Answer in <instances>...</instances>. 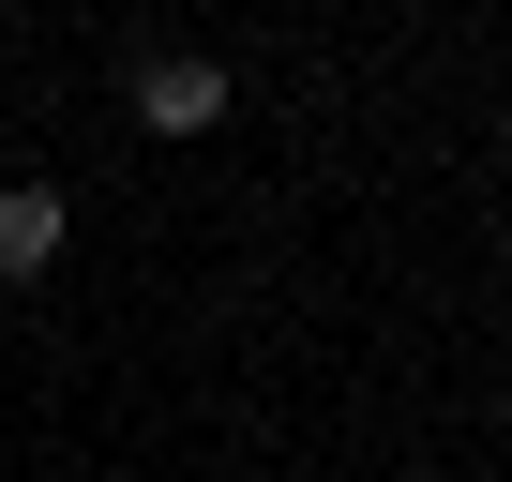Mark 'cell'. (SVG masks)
<instances>
[{"label":"cell","mask_w":512,"mask_h":482,"mask_svg":"<svg viewBox=\"0 0 512 482\" xmlns=\"http://www.w3.org/2000/svg\"><path fill=\"white\" fill-rule=\"evenodd\" d=\"M136 121H151V136H211V121H226V76H211V61H151V76H136Z\"/></svg>","instance_id":"cell-1"},{"label":"cell","mask_w":512,"mask_h":482,"mask_svg":"<svg viewBox=\"0 0 512 482\" xmlns=\"http://www.w3.org/2000/svg\"><path fill=\"white\" fill-rule=\"evenodd\" d=\"M46 257H61V196L16 181V196H0V272H46Z\"/></svg>","instance_id":"cell-2"}]
</instances>
